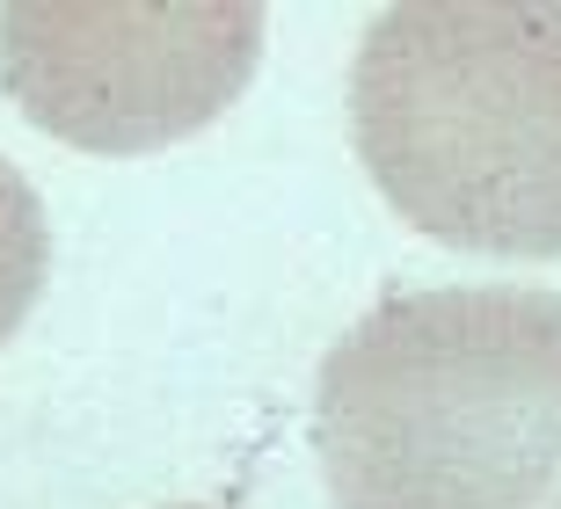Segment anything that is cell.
<instances>
[{
    "label": "cell",
    "instance_id": "cell-5",
    "mask_svg": "<svg viewBox=\"0 0 561 509\" xmlns=\"http://www.w3.org/2000/svg\"><path fill=\"white\" fill-rule=\"evenodd\" d=\"M554 509H561V495H554Z\"/></svg>",
    "mask_w": 561,
    "mask_h": 509
},
{
    "label": "cell",
    "instance_id": "cell-4",
    "mask_svg": "<svg viewBox=\"0 0 561 509\" xmlns=\"http://www.w3.org/2000/svg\"><path fill=\"white\" fill-rule=\"evenodd\" d=\"M44 277H51V225H44V197L30 189L15 161H0V343L22 327V313L37 305Z\"/></svg>",
    "mask_w": 561,
    "mask_h": 509
},
{
    "label": "cell",
    "instance_id": "cell-2",
    "mask_svg": "<svg viewBox=\"0 0 561 509\" xmlns=\"http://www.w3.org/2000/svg\"><path fill=\"white\" fill-rule=\"evenodd\" d=\"M351 139L409 225L474 255H561V0L379 8Z\"/></svg>",
    "mask_w": 561,
    "mask_h": 509
},
{
    "label": "cell",
    "instance_id": "cell-3",
    "mask_svg": "<svg viewBox=\"0 0 561 509\" xmlns=\"http://www.w3.org/2000/svg\"><path fill=\"white\" fill-rule=\"evenodd\" d=\"M255 0H15L0 88L81 153H153L211 124L255 73Z\"/></svg>",
    "mask_w": 561,
    "mask_h": 509
},
{
    "label": "cell",
    "instance_id": "cell-1",
    "mask_svg": "<svg viewBox=\"0 0 561 509\" xmlns=\"http://www.w3.org/2000/svg\"><path fill=\"white\" fill-rule=\"evenodd\" d=\"M313 451L335 509H540L561 488V291L373 305L321 365Z\"/></svg>",
    "mask_w": 561,
    "mask_h": 509
}]
</instances>
